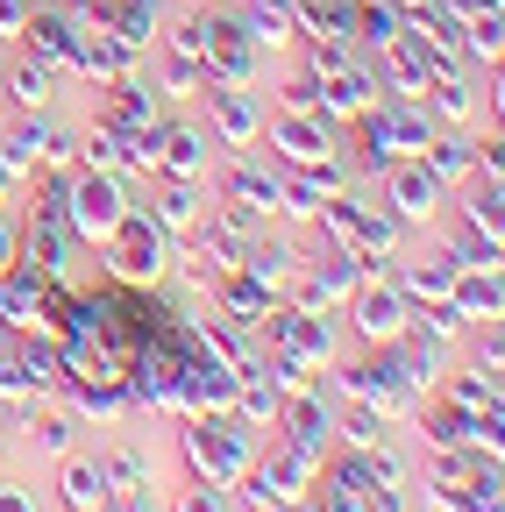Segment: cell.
Here are the masks:
<instances>
[{
	"label": "cell",
	"instance_id": "3",
	"mask_svg": "<svg viewBox=\"0 0 505 512\" xmlns=\"http://www.w3.org/2000/svg\"><path fill=\"white\" fill-rule=\"evenodd\" d=\"M72 164H79V121H65L57 107L0 114V171L15 185H29L36 171H72Z\"/></svg>",
	"mask_w": 505,
	"mask_h": 512
},
{
	"label": "cell",
	"instance_id": "42",
	"mask_svg": "<svg viewBox=\"0 0 505 512\" xmlns=\"http://www.w3.org/2000/svg\"><path fill=\"white\" fill-rule=\"evenodd\" d=\"M470 470H477L470 448H420V477L413 484H463Z\"/></svg>",
	"mask_w": 505,
	"mask_h": 512
},
{
	"label": "cell",
	"instance_id": "41",
	"mask_svg": "<svg viewBox=\"0 0 505 512\" xmlns=\"http://www.w3.org/2000/svg\"><path fill=\"white\" fill-rule=\"evenodd\" d=\"M121 157H129V136H114V128H79V164L86 171H121Z\"/></svg>",
	"mask_w": 505,
	"mask_h": 512
},
{
	"label": "cell",
	"instance_id": "20",
	"mask_svg": "<svg viewBox=\"0 0 505 512\" xmlns=\"http://www.w3.org/2000/svg\"><path fill=\"white\" fill-rule=\"evenodd\" d=\"M171 107L150 93V79H114V86H100V107H93V121L100 128H114V136H143V128H157Z\"/></svg>",
	"mask_w": 505,
	"mask_h": 512
},
{
	"label": "cell",
	"instance_id": "37",
	"mask_svg": "<svg viewBox=\"0 0 505 512\" xmlns=\"http://www.w3.org/2000/svg\"><path fill=\"white\" fill-rule=\"evenodd\" d=\"M449 207H456L463 221H477L484 235H498V242H505V185H477V178H470V185H456V192H449Z\"/></svg>",
	"mask_w": 505,
	"mask_h": 512
},
{
	"label": "cell",
	"instance_id": "16",
	"mask_svg": "<svg viewBox=\"0 0 505 512\" xmlns=\"http://www.w3.org/2000/svg\"><path fill=\"white\" fill-rule=\"evenodd\" d=\"M221 164V143L207 136V121H185V114H164L157 128V171L164 178H207ZM150 171V178H157Z\"/></svg>",
	"mask_w": 505,
	"mask_h": 512
},
{
	"label": "cell",
	"instance_id": "32",
	"mask_svg": "<svg viewBox=\"0 0 505 512\" xmlns=\"http://www.w3.org/2000/svg\"><path fill=\"white\" fill-rule=\"evenodd\" d=\"M456 313L463 320H505V271H484V264H463L456 285H449Z\"/></svg>",
	"mask_w": 505,
	"mask_h": 512
},
{
	"label": "cell",
	"instance_id": "34",
	"mask_svg": "<svg viewBox=\"0 0 505 512\" xmlns=\"http://www.w3.org/2000/svg\"><path fill=\"white\" fill-rule=\"evenodd\" d=\"M434 399H449L456 413H484V406H505V384L498 377H477L470 363H449L434 377Z\"/></svg>",
	"mask_w": 505,
	"mask_h": 512
},
{
	"label": "cell",
	"instance_id": "47",
	"mask_svg": "<svg viewBox=\"0 0 505 512\" xmlns=\"http://www.w3.org/2000/svg\"><path fill=\"white\" fill-rule=\"evenodd\" d=\"M114 512H164V491H121Z\"/></svg>",
	"mask_w": 505,
	"mask_h": 512
},
{
	"label": "cell",
	"instance_id": "1",
	"mask_svg": "<svg viewBox=\"0 0 505 512\" xmlns=\"http://www.w3.org/2000/svg\"><path fill=\"white\" fill-rule=\"evenodd\" d=\"M342 399H363V406H377L392 427H413V413L427 406V384H413V370L399 363V349L385 342V349H342L328 370H321Z\"/></svg>",
	"mask_w": 505,
	"mask_h": 512
},
{
	"label": "cell",
	"instance_id": "45",
	"mask_svg": "<svg viewBox=\"0 0 505 512\" xmlns=\"http://www.w3.org/2000/svg\"><path fill=\"white\" fill-rule=\"evenodd\" d=\"M0 512H50V505H43V491H36L29 477H8V470H0Z\"/></svg>",
	"mask_w": 505,
	"mask_h": 512
},
{
	"label": "cell",
	"instance_id": "9",
	"mask_svg": "<svg viewBox=\"0 0 505 512\" xmlns=\"http://www.w3.org/2000/svg\"><path fill=\"white\" fill-rule=\"evenodd\" d=\"M228 399H235V370L221 356H207L193 342V328H185V349L171 363V420H185V413H228Z\"/></svg>",
	"mask_w": 505,
	"mask_h": 512
},
{
	"label": "cell",
	"instance_id": "30",
	"mask_svg": "<svg viewBox=\"0 0 505 512\" xmlns=\"http://www.w3.org/2000/svg\"><path fill=\"white\" fill-rule=\"evenodd\" d=\"M420 164L441 178V185H470V164H477V128H434L427 136V150H420Z\"/></svg>",
	"mask_w": 505,
	"mask_h": 512
},
{
	"label": "cell",
	"instance_id": "29",
	"mask_svg": "<svg viewBox=\"0 0 505 512\" xmlns=\"http://www.w3.org/2000/svg\"><path fill=\"white\" fill-rule=\"evenodd\" d=\"M363 470H370V491H413V477H420V448H413L406 427H399V434H385L377 448H363Z\"/></svg>",
	"mask_w": 505,
	"mask_h": 512
},
{
	"label": "cell",
	"instance_id": "33",
	"mask_svg": "<svg viewBox=\"0 0 505 512\" xmlns=\"http://www.w3.org/2000/svg\"><path fill=\"white\" fill-rule=\"evenodd\" d=\"M207 306L214 313H228V320H242V328H257V320H264V306H278L257 278H242V271H221L214 285H207Z\"/></svg>",
	"mask_w": 505,
	"mask_h": 512
},
{
	"label": "cell",
	"instance_id": "51",
	"mask_svg": "<svg viewBox=\"0 0 505 512\" xmlns=\"http://www.w3.org/2000/svg\"><path fill=\"white\" fill-rule=\"evenodd\" d=\"M0 114H8V93H0Z\"/></svg>",
	"mask_w": 505,
	"mask_h": 512
},
{
	"label": "cell",
	"instance_id": "35",
	"mask_svg": "<svg viewBox=\"0 0 505 512\" xmlns=\"http://www.w3.org/2000/svg\"><path fill=\"white\" fill-rule=\"evenodd\" d=\"M456 363H470L477 377H498L505 384V328H498V320H470L463 342H456Z\"/></svg>",
	"mask_w": 505,
	"mask_h": 512
},
{
	"label": "cell",
	"instance_id": "18",
	"mask_svg": "<svg viewBox=\"0 0 505 512\" xmlns=\"http://www.w3.org/2000/svg\"><path fill=\"white\" fill-rule=\"evenodd\" d=\"M420 107L434 114V128H491L484 114V79L477 72H434L420 86Z\"/></svg>",
	"mask_w": 505,
	"mask_h": 512
},
{
	"label": "cell",
	"instance_id": "5",
	"mask_svg": "<svg viewBox=\"0 0 505 512\" xmlns=\"http://www.w3.org/2000/svg\"><path fill=\"white\" fill-rule=\"evenodd\" d=\"M136 178L129 171H86V164H72V185H65V221H72V235L86 242V249H107V235L129 221V207H136Z\"/></svg>",
	"mask_w": 505,
	"mask_h": 512
},
{
	"label": "cell",
	"instance_id": "48",
	"mask_svg": "<svg viewBox=\"0 0 505 512\" xmlns=\"http://www.w3.org/2000/svg\"><path fill=\"white\" fill-rule=\"evenodd\" d=\"M22 406H29V399H0V434H8V427L22 420Z\"/></svg>",
	"mask_w": 505,
	"mask_h": 512
},
{
	"label": "cell",
	"instance_id": "7",
	"mask_svg": "<svg viewBox=\"0 0 505 512\" xmlns=\"http://www.w3.org/2000/svg\"><path fill=\"white\" fill-rule=\"evenodd\" d=\"M363 271H377L363 249H328V242H313V249H306V271L292 278L285 299H292L299 313H342L349 292L363 285Z\"/></svg>",
	"mask_w": 505,
	"mask_h": 512
},
{
	"label": "cell",
	"instance_id": "43",
	"mask_svg": "<svg viewBox=\"0 0 505 512\" xmlns=\"http://www.w3.org/2000/svg\"><path fill=\"white\" fill-rule=\"evenodd\" d=\"M420 491V512H505L491 498H477L470 484H413Z\"/></svg>",
	"mask_w": 505,
	"mask_h": 512
},
{
	"label": "cell",
	"instance_id": "21",
	"mask_svg": "<svg viewBox=\"0 0 505 512\" xmlns=\"http://www.w3.org/2000/svg\"><path fill=\"white\" fill-rule=\"evenodd\" d=\"M150 192H136V200L150 207V221L164 228V235H185V228H193L200 214H207V200H214V192H207V178H143Z\"/></svg>",
	"mask_w": 505,
	"mask_h": 512
},
{
	"label": "cell",
	"instance_id": "46",
	"mask_svg": "<svg viewBox=\"0 0 505 512\" xmlns=\"http://www.w3.org/2000/svg\"><path fill=\"white\" fill-rule=\"evenodd\" d=\"M22 256V207H0V271Z\"/></svg>",
	"mask_w": 505,
	"mask_h": 512
},
{
	"label": "cell",
	"instance_id": "40",
	"mask_svg": "<svg viewBox=\"0 0 505 512\" xmlns=\"http://www.w3.org/2000/svg\"><path fill=\"white\" fill-rule=\"evenodd\" d=\"M164 512H235V498H228V484L178 477V491H164Z\"/></svg>",
	"mask_w": 505,
	"mask_h": 512
},
{
	"label": "cell",
	"instance_id": "44",
	"mask_svg": "<svg viewBox=\"0 0 505 512\" xmlns=\"http://www.w3.org/2000/svg\"><path fill=\"white\" fill-rule=\"evenodd\" d=\"M278 107H292V114H321V79H313L306 64H299V72H285V79H278Z\"/></svg>",
	"mask_w": 505,
	"mask_h": 512
},
{
	"label": "cell",
	"instance_id": "25",
	"mask_svg": "<svg viewBox=\"0 0 505 512\" xmlns=\"http://www.w3.org/2000/svg\"><path fill=\"white\" fill-rule=\"evenodd\" d=\"M15 384H22V399H57L65 392V349H57L50 335H22L15 342Z\"/></svg>",
	"mask_w": 505,
	"mask_h": 512
},
{
	"label": "cell",
	"instance_id": "11",
	"mask_svg": "<svg viewBox=\"0 0 505 512\" xmlns=\"http://www.w3.org/2000/svg\"><path fill=\"white\" fill-rule=\"evenodd\" d=\"M86 434H93V427H86L65 399H36V406H22V420L8 427V441L22 448L29 463H43V470H50L57 456H72V448H86Z\"/></svg>",
	"mask_w": 505,
	"mask_h": 512
},
{
	"label": "cell",
	"instance_id": "36",
	"mask_svg": "<svg viewBox=\"0 0 505 512\" xmlns=\"http://www.w3.org/2000/svg\"><path fill=\"white\" fill-rule=\"evenodd\" d=\"M385 434H399V427L377 413V406H363V399H342V392H335V441H342V448H377Z\"/></svg>",
	"mask_w": 505,
	"mask_h": 512
},
{
	"label": "cell",
	"instance_id": "28",
	"mask_svg": "<svg viewBox=\"0 0 505 512\" xmlns=\"http://www.w3.org/2000/svg\"><path fill=\"white\" fill-rule=\"evenodd\" d=\"M278 406H285V399H278V384H271L257 363L235 370V399H228V413H235L249 434H257V441H264V434H278Z\"/></svg>",
	"mask_w": 505,
	"mask_h": 512
},
{
	"label": "cell",
	"instance_id": "19",
	"mask_svg": "<svg viewBox=\"0 0 505 512\" xmlns=\"http://www.w3.org/2000/svg\"><path fill=\"white\" fill-rule=\"evenodd\" d=\"M257 477L271 484V498L299 505L313 484H321V456H306V448L285 441V434H264V441H257Z\"/></svg>",
	"mask_w": 505,
	"mask_h": 512
},
{
	"label": "cell",
	"instance_id": "10",
	"mask_svg": "<svg viewBox=\"0 0 505 512\" xmlns=\"http://www.w3.org/2000/svg\"><path fill=\"white\" fill-rule=\"evenodd\" d=\"M15 43L29 50V57H43L57 79H79V50H86V22L65 8V0H36L29 8V22L15 29Z\"/></svg>",
	"mask_w": 505,
	"mask_h": 512
},
{
	"label": "cell",
	"instance_id": "6",
	"mask_svg": "<svg viewBox=\"0 0 505 512\" xmlns=\"http://www.w3.org/2000/svg\"><path fill=\"white\" fill-rule=\"evenodd\" d=\"M406 320H413V299L392 285L385 264H377V271H363V285H356L349 306H342V335H349L356 349H385V342L406 335Z\"/></svg>",
	"mask_w": 505,
	"mask_h": 512
},
{
	"label": "cell",
	"instance_id": "31",
	"mask_svg": "<svg viewBox=\"0 0 505 512\" xmlns=\"http://www.w3.org/2000/svg\"><path fill=\"white\" fill-rule=\"evenodd\" d=\"M420 235H427V228L399 221V214H392V207L370 192V207H363V256H370V264H392V256H406Z\"/></svg>",
	"mask_w": 505,
	"mask_h": 512
},
{
	"label": "cell",
	"instance_id": "22",
	"mask_svg": "<svg viewBox=\"0 0 505 512\" xmlns=\"http://www.w3.org/2000/svg\"><path fill=\"white\" fill-rule=\"evenodd\" d=\"M57 399H65L86 427H129L136 420V399H129V384H121V377H65V392H57Z\"/></svg>",
	"mask_w": 505,
	"mask_h": 512
},
{
	"label": "cell",
	"instance_id": "17",
	"mask_svg": "<svg viewBox=\"0 0 505 512\" xmlns=\"http://www.w3.org/2000/svg\"><path fill=\"white\" fill-rule=\"evenodd\" d=\"M50 505H57V512H107V505H114L107 470H100L93 448H72V456L50 463Z\"/></svg>",
	"mask_w": 505,
	"mask_h": 512
},
{
	"label": "cell",
	"instance_id": "4",
	"mask_svg": "<svg viewBox=\"0 0 505 512\" xmlns=\"http://www.w3.org/2000/svg\"><path fill=\"white\" fill-rule=\"evenodd\" d=\"M171 256H178V235H164V228L150 221V207L136 200V207H129V221L107 235V249H93V264H100V278H107V285L150 292V285H164V278H171Z\"/></svg>",
	"mask_w": 505,
	"mask_h": 512
},
{
	"label": "cell",
	"instance_id": "27",
	"mask_svg": "<svg viewBox=\"0 0 505 512\" xmlns=\"http://www.w3.org/2000/svg\"><path fill=\"white\" fill-rule=\"evenodd\" d=\"M377 100H385V86H377V79H370V64H363V57L349 64V72H335V79H321V114H328L335 128H349V121H356L363 107H377Z\"/></svg>",
	"mask_w": 505,
	"mask_h": 512
},
{
	"label": "cell",
	"instance_id": "8",
	"mask_svg": "<svg viewBox=\"0 0 505 512\" xmlns=\"http://www.w3.org/2000/svg\"><path fill=\"white\" fill-rule=\"evenodd\" d=\"M306 249H313V228H292V221H271L264 235H249L242 256H235V271L242 278H257L271 299L292 292V278L306 271Z\"/></svg>",
	"mask_w": 505,
	"mask_h": 512
},
{
	"label": "cell",
	"instance_id": "49",
	"mask_svg": "<svg viewBox=\"0 0 505 512\" xmlns=\"http://www.w3.org/2000/svg\"><path fill=\"white\" fill-rule=\"evenodd\" d=\"M0 207H22V185H15L8 171H0Z\"/></svg>",
	"mask_w": 505,
	"mask_h": 512
},
{
	"label": "cell",
	"instance_id": "24",
	"mask_svg": "<svg viewBox=\"0 0 505 512\" xmlns=\"http://www.w3.org/2000/svg\"><path fill=\"white\" fill-rule=\"evenodd\" d=\"M0 93H8V114H43L57 107V93H65V79L50 72L43 57H0Z\"/></svg>",
	"mask_w": 505,
	"mask_h": 512
},
{
	"label": "cell",
	"instance_id": "38",
	"mask_svg": "<svg viewBox=\"0 0 505 512\" xmlns=\"http://www.w3.org/2000/svg\"><path fill=\"white\" fill-rule=\"evenodd\" d=\"M200 86H207V72H200V57H178V50H157V100L171 107V100H200Z\"/></svg>",
	"mask_w": 505,
	"mask_h": 512
},
{
	"label": "cell",
	"instance_id": "39",
	"mask_svg": "<svg viewBox=\"0 0 505 512\" xmlns=\"http://www.w3.org/2000/svg\"><path fill=\"white\" fill-rule=\"evenodd\" d=\"M299 43H306V50H299V64H306L313 79H335V72H349V64L363 57L349 36H299Z\"/></svg>",
	"mask_w": 505,
	"mask_h": 512
},
{
	"label": "cell",
	"instance_id": "23",
	"mask_svg": "<svg viewBox=\"0 0 505 512\" xmlns=\"http://www.w3.org/2000/svg\"><path fill=\"white\" fill-rule=\"evenodd\" d=\"M93 456H100L114 498H121V491H157V448H150L143 434H107Z\"/></svg>",
	"mask_w": 505,
	"mask_h": 512
},
{
	"label": "cell",
	"instance_id": "14",
	"mask_svg": "<svg viewBox=\"0 0 505 512\" xmlns=\"http://www.w3.org/2000/svg\"><path fill=\"white\" fill-rule=\"evenodd\" d=\"M370 192H377V200H385L399 221H413V228H434V214L449 207V185H441L420 157H399V164H392L385 178H377Z\"/></svg>",
	"mask_w": 505,
	"mask_h": 512
},
{
	"label": "cell",
	"instance_id": "13",
	"mask_svg": "<svg viewBox=\"0 0 505 512\" xmlns=\"http://www.w3.org/2000/svg\"><path fill=\"white\" fill-rule=\"evenodd\" d=\"M264 150L278 164H321L342 150V128L328 114H292V107H271L264 114Z\"/></svg>",
	"mask_w": 505,
	"mask_h": 512
},
{
	"label": "cell",
	"instance_id": "50",
	"mask_svg": "<svg viewBox=\"0 0 505 512\" xmlns=\"http://www.w3.org/2000/svg\"><path fill=\"white\" fill-rule=\"evenodd\" d=\"M8 456H15V441H8V434H0V470H8Z\"/></svg>",
	"mask_w": 505,
	"mask_h": 512
},
{
	"label": "cell",
	"instance_id": "15",
	"mask_svg": "<svg viewBox=\"0 0 505 512\" xmlns=\"http://www.w3.org/2000/svg\"><path fill=\"white\" fill-rule=\"evenodd\" d=\"M278 434L299 441L306 456H328V448H335V384L313 377L306 392H292V399L278 406Z\"/></svg>",
	"mask_w": 505,
	"mask_h": 512
},
{
	"label": "cell",
	"instance_id": "12",
	"mask_svg": "<svg viewBox=\"0 0 505 512\" xmlns=\"http://www.w3.org/2000/svg\"><path fill=\"white\" fill-rule=\"evenodd\" d=\"M200 107H207V136L221 150H257L264 143V93L257 86H200Z\"/></svg>",
	"mask_w": 505,
	"mask_h": 512
},
{
	"label": "cell",
	"instance_id": "52",
	"mask_svg": "<svg viewBox=\"0 0 505 512\" xmlns=\"http://www.w3.org/2000/svg\"><path fill=\"white\" fill-rule=\"evenodd\" d=\"M107 512H114V505H107Z\"/></svg>",
	"mask_w": 505,
	"mask_h": 512
},
{
	"label": "cell",
	"instance_id": "2",
	"mask_svg": "<svg viewBox=\"0 0 505 512\" xmlns=\"http://www.w3.org/2000/svg\"><path fill=\"white\" fill-rule=\"evenodd\" d=\"M171 456H178V477L235 484L249 463H257V434H249L235 413H185L178 434H171Z\"/></svg>",
	"mask_w": 505,
	"mask_h": 512
},
{
	"label": "cell",
	"instance_id": "26",
	"mask_svg": "<svg viewBox=\"0 0 505 512\" xmlns=\"http://www.w3.org/2000/svg\"><path fill=\"white\" fill-rule=\"evenodd\" d=\"M427 235H434L441 249H456V256H463V264H484V271H505V242H498V235H484L477 221H463L456 207H441Z\"/></svg>",
	"mask_w": 505,
	"mask_h": 512
}]
</instances>
